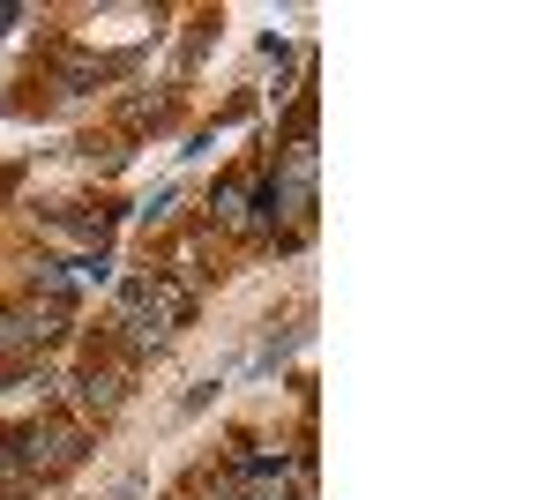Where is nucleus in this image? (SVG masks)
I'll use <instances>...</instances> for the list:
<instances>
[{"label": "nucleus", "mask_w": 560, "mask_h": 500, "mask_svg": "<svg viewBox=\"0 0 560 500\" xmlns=\"http://www.w3.org/2000/svg\"><path fill=\"white\" fill-rule=\"evenodd\" d=\"M187 284H173V277H150V284H135L128 306H120V329H128L135 351H158L165 336H173V322H187Z\"/></svg>", "instance_id": "f257e3e1"}, {"label": "nucleus", "mask_w": 560, "mask_h": 500, "mask_svg": "<svg viewBox=\"0 0 560 500\" xmlns=\"http://www.w3.org/2000/svg\"><path fill=\"white\" fill-rule=\"evenodd\" d=\"M120 396H128V374H120V367H90V374L75 381V404H83V411H113Z\"/></svg>", "instance_id": "7ed1b4c3"}, {"label": "nucleus", "mask_w": 560, "mask_h": 500, "mask_svg": "<svg viewBox=\"0 0 560 500\" xmlns=\"http://www.w3.org/2000/svg\"><path fill=\"white\" fill-rule=\"evenodd\" d=\"M60 322H68V306H52V299H23V306H8L0 314V351H23V344H45V336H60Z\"/></svg>", "instance_id": "f03ea898"}]
</instances>
